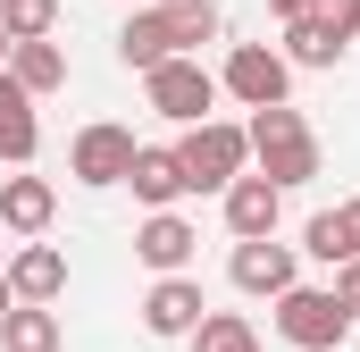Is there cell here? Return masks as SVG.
I'll return each mask as SVG.
<instances>
[{
  "label": "cell",
  "instance_id": "cell-1",
  "mask_svg": "<svg viewBox=\"0 0 360 352\" xmlns=\"http://www.w3.org/2000/svg\"><path fill=\"white\" fill-rule=\"evenodd\" d=\"M201 42H218V8L210 0H168V8H143L117 25V59L126 68H168V59H193Z\"/></svg>",
  "mask_w": 360,
  "mask_h": 352
},
{
  "label": "cell",
  "instance_id": "cell-2",
  "mask_svg": "<svg viewBox=\"0 0 360 352\" xmlns=\"http://www.w3.org/2000/svg\"><path fill=\"white\" fill-rule=\"evenodd\" d=\"M252 160L269 176L276 193H293V184H310L319 176V134H310V118L302 109H252Z\"/></svg>",
  "mask_w": 360,
  "mask_h": 352
},
{
  "label": "cell",
  "instance_id": "cell-3",
  "mask_svg": "<svg viewBox=\"0 0 360 352\" xmlns=\"http://www.w3.org/2000/svg\"><path fill=\"white\" fill-rule=\"evenodd\" d=\"M276 336L302 352H344L352 310L335 302V285H293V294H276Z\"/></svg>",
  "mask_w": 360,
  "mask_h": 352
},
{
  "label": "cell",
  "instance_id": "cell-4",
  "mask_svg": "<svg viewBox=\"0 0 360 352\" xmlns=\"http://www.w3.org/2000/svg\"><path fill=\"white\" fill-rule=\"evenodd\" d=\"M176 160H184V184H193V193H226L235 176L252 168V134L226 126V118H210V126H193L176 143Z\"/></svg>",
  "mask_w": 360,
  "mask_h": 352
},
{
  "label": "cell",
  "instance_id": "cell-5",
  "mask_svg": "<svg viewBox=\"0 0 360 352\" xmlns=\"http://www.w3.org/2000/svg\"><path fill=\"white\" fill-rule=\"evenodd\" d=\"M285 84H293V68L276 59L269 42H235L226 68H218V92H235L243 109H285Z\"/></svg>",
  "mask_w": 360,
  "mask_h": 352
},
{
  "label": "cell",
  "instance_id": "cell-6",
  "mask_svg": "<svg viewBox=\"0 0 360 352\" xmlns=\"http://www.w3.org/2000/svg\"><path fill=\"white\" fill-rule=\"evenodd\" d=\"M143 92H151V109H160V118H176V126H210L218 76H210L201 59H168V68H151V76H143Z\"/></svg>",
  "mask_w": 360,
  "mask_h": 352
},
{
  "label": "cell",
  "instance_id": "cell-7",
  "mask_svg": "<svg viewBox=\"0 0 360 352\" xmlns=\"http://www.w3.org/2000/svg\"><path fill=\"white\" fill-rule=\"evenodd\" d=\"M134 151H143V143H134L126 126H109V118H101V126H84V134H76L68 176H76V184H92V193H101V184H126V176H134Z\"/></svg>",
  "mask_w": 360,
  "mask_h": 352
},
{
  "label": "cell",
  "instance_id": "cell-8",
  "mask_svg": "<svg viewBox=\"0 0 360 352\" xmlns=\"http://www.w3.org/2000/svg\"><path fill=\"white\" fill-rule=\"evenodd\" d=\"M218 201H226V235H235V244H269V235H276V210H285V193H276L269 176H235Z\"/></svg>",
  "mask_w": 360,
  "mask_h": 352
},
{
  "label": "cell",
  "instance_id": "cell-9",
  "mask_svg": "<svg viewBox=\"0 0 360 352\" xmlns=\"http://www.w3.org/2000/svg\"><path fill=\"white\" fill-rule=\"evenodd\" d=\"M226 277H235V294H293V244H235V260H226Z\"/></svg>",
  "mask_w": 360,
  "mask_h": 352
},
{
  "label": "cell",
  "instance_id": "cell-10",
  "mask_svg": "<svg viewBox=\"0 0 360 352\" xmlns=\"http://www.w3.org/2000/svg\"><path fill=\"white\" fill-rule=\"evenodd\" d=\"M8 294L34 302V310H51V302L68 294V252H59V244H25V252L8 260Z\"/></svg>",
  "mask_w": 360,
  "mask_h": 352
},
{
  "label": "cell",
  "instance_id": "cell-11",
  "mask_svg": "<svg viewBox=\"0 0 360 352\" xmlns=\"http://www.w3.org/2000/svg\"><path fill=\"white\" fill-rule=\"evenodd\" d=\"M201 319H210V302H201L193 277H160V285L143 294V327H151V336H193Z\"/></svg>",
  "mask_w": 360,
  "mask_h": 352
},
{
  "label": "cell",
  "instance_id": "cell-12",
  "mask_svg": "<svg viewBox=\"0 0 360 352\" xmlns=\"http://www.w3.org/2000/svg\"><path fill=\"white\" fill-rule=\"evenodd\" d=\"M193 218H176V210H151L143 227H134V252H143V268H160V277H184V260H193Z\"/></svg>",
  "mask_w": 360,
  "mask_h": 352
},
{
  "label": "cell",
  "instance_id": "cell-13",
  "mask_svg": "<svg viewBox=\"0 0 360 352\" xmlns=\"http://www.w3.org/2000/svg\"><path fill=\"white\" fill-rule=\"evenodd\" d=\"M34 151H42V118H34V92H25L17 76H8V68H0V160H8V168H25Z\"/></svg>",
  "mask_w": 360,
  "mask_h": 352
},
{
  "label": "cell",
  "instance_id": "cell-14",
  "mask_svg": "<svg viewBox=\"0 0 360 352\" xmlns=\"http://www.w3.org/2000/svg\"><path fill=\"white\" fill-rule=\"evenodd\" d=\"M126 184H134V201H151V210H176V193H193V184H184V160L168 151V143H143Z\"/></svg>",
  "mask_w": 360,
  "mask_h": 352
},
{
  "label": "cell",
  "instance_id": "cell-15",
  "mask_svg": "<svg viewBox=\"0 0 360 352\" xmlns=\"http://www.w3.org/2000/svg\"><path fill=\"white\" fill-rule=\"evenodd\" d=\"M59 218V193H51V176H8L0 184V227H17V235H42Z\"/></svg>",
  "mask_w": 360,
  "mask_h": 352
},
{
  "label": "cell",
  "instance_id": "cell-16",
  "mask_svg": "<svg viewBox=\"0 0 360 352\" xmlns=\"http://www.w3.org/2000/svg\"><path fill=\"white\" fill-rule=\"evenodd\" d=\"M8 76L42 101V92L68 84V51H59V42H17V51H8Z\"/></svg>",
  "mask_w": 360,
  "mask_h": 352
},
{
  "label": "cell",
  "instance_id": "cell-17",
  "mask_svg": "<svg viewBox=\"0 0 360 352\" xmlns=\"http://www.w3.org/2000/svg\"><path fill=\"white\" fill-rule=\"evenodd\" d=\"M0 352H59V310L17 302V310L0 319Z\"/></svg>",
  "mask_w": 360,
  "mask_h": 352
},
{
  "label": "cell",
  "instance_id": "cell-18",
  "mask_svg": "<svg viewBox=\"0 0 360 352\" xmlns=\"http://www.w3.org/2000/svg\"><path fill=\"white\" fill-rule=\"evenodd\" d=\"M276 59H285V68H335V59H344V42H335V34H327L319 17H293V25H285V51H276Z\"/></svg>",
  "mask_w": 360,
  "mask_h": 352
},
{
  "label": "cell",
  "instance_id": "cell-19",
  "mask_svg": "<svg viewBox=\"0 0 360 352\" xmlns=\"http://www.w3.org/2000/svg\"><path fill=\"white\" fill-rule=\"evenodd\" d=\"M184 344H193V352H260V336H252V319H243V310H210Z\"/></svg>",
  "mask_w": 360,
  "mask_h": 352
},
{
  "label": "cell",
  "instance_id": "cell-20",
  "mask_svg": "<svg viewBox=\"0 0 360 352\" xmlns=\"http://www.w3.org/2000/svg\"><path fill=\"white\" fill-rule=\"evenodd\" d=\"M59 25V0H0V34L8 42H51Z\"/></svg>",
  "mask_w": 360,
  "mask_h": 352
},
{
  "label": "cell",
  "instance_id": "cell-21",
  "mask_svg": "<svg viewBox=\"0 0 360 352\" xmlns=\"http://www.w3.org/2000/svg\"><path fill=\"white\" fill-rule=\"evenodd\" d=\"M302 252H310V260H327V268H344V260H352V252H344V227H335V210H319V218L302 227Z\"/></svg>",
  "mask_w": 360,
  "mask_h": 352
},
{
  "label": "cell",
  "instance_id": "cell-22",
  "mask_svg": "<svg viewBox=\"0 0 360 352\" xmlns=\"http://www.w3.org/2000/svg\"><path fill=\"white\" fill-rule=\"evenodd\" d=\"M310 17H319V25H327L335 42H352V34H360V0H319Z\"/></svg>",
  "mask_w": 360,
  "mask_h": 352
},
{
  "label": "cell",
  "instance_id": "cell-23",
  "mask_svg": "<svg viewBox=\"0 0 360 352\" xmlns=\"http://www.w3.org/2000/svg\"><path fill=\"white\" fill-rule=\"evenodd\" d=\"M335 302L360 319V260H344V268H335Z\"/></svg>",
  "mask_w": 360,
  "mask_h": 352
},
{
  "label": "cell",
  "instance_id": "cell-24",
  "mask_svg": "<svg viewBox=\"0 0 360 352\" xmlns=\"http://www.w3.org/2000/svg\"><path fill=\"white\" fill-rule=\"evenodd\" d=\"M335 227H344V252L360 260V201H344V210H335Z\"/></svg>",
  "mask_w": 360,
  "mask_h": 352
},
{
  "label": "cell",
  "instance_id": "cell-25",
  "mask_svg": "<svg viewBox=\"0 0 360 352\" xmlns=\"http://www.w3.org/2000/svg\"><path fill=\"white\" fill-rule=\"evenodd\" d=\"M276 17H285V25H293V17H310V8H319V0H269Z\"/></svg>",
  "mask_w": 360,
  "mask_h": 352
},
{
  "label": "cell",
  "instance_id": "cell-26",
  "mask_svg": "<svg viewBox=\"0 0 360 352\" xmlns=\"http://www.w3.org/2000/svg\"><path fill=\"white\" fill-rule=\"evenodd\" d=\"M8 310H17V294H8V277H0V319H8Z\"/></svg>",
  "mask_w": 360,
  "mask_h": 352
},
{
  "label": "cell",
  "instance_id": "cell-27",
  "mask_svg": "<svg viewBox=\"0 0 360 352\" xmlns=\"http://www.w3.org/2000/svg\"><path fill=\"white\" fill-rule=\"evenodd\" d=\"M8 51H17V42H8V34H0V68H8Z\"/></svg>",
  "mask_w": 360,
  "mask_h": 352
}]
</instances>
